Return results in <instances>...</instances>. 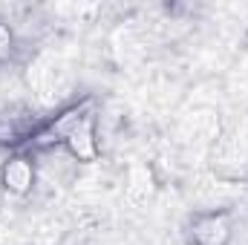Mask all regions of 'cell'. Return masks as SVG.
<instances>
[{"label":"cell","mask_w":248,"mask_h":245,"mask_svg":"<svg viewBox=\"0 0 248 245\" xmlns=\"http://www.w3.org/2000/svg\"><path fill=\"white\" fill-rule=\"evenodd\" d=\"M35 182V170L29 159H12L3 165V184L12 193H26Z\"/></svg>","instance_id":"7a4b0ae2"},{"label":"cell","mask_w":248,"mask_h":245,"mask_svg":"<svg viewBox=\"0 0 248 245\" xmlns=\"http://www.w3.org/2000/svg\"><path fill=\"white\" fill-rule=\"evenodd\" d=\"M66 147H69V153L78 159V162H90L93 156H95V138H93V122L90 119H84V122L78 124L66 138Z\"/></svg>","instance_id":"3957f363"},{"label":"cell","mask_w":248,"mask_h":245,"mask_svg":"<svg viewBox=\"0 0 248 245\" xmlns=\"http://www.w3.org/2000/svg\"><path fill=\"white\" fill-rule=\"evenodd\" d=\"M9 49H12V32H9V29L0 23V58H3Z\"/></svg>","instance_id":"277c9868"},{"label":"cell","mask_w":248,"mask_h":245,"mask_svg":"<svg viewBox=\"0 0 248 245\" xmlns=\"http://www.w3.org/2000/svg\"><path fill=\"white\" fill-rule=\"evenodd\" d=\"M228 237H231V225H228V216L222 214L199 216L190 228V245H225Z\"/></svg>","instance_id":"6da1fadb"}]
</instances>
